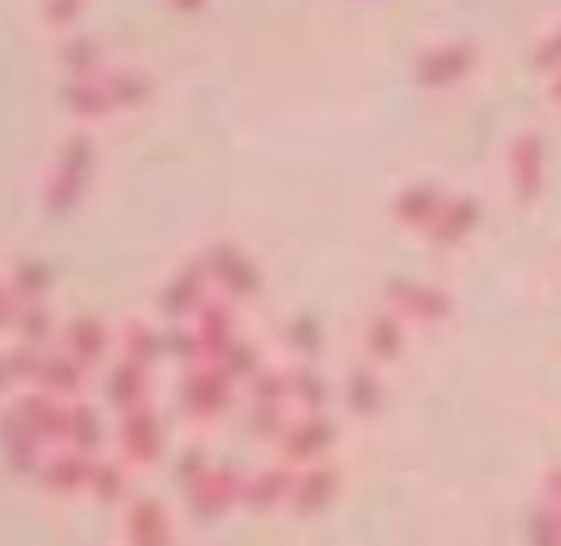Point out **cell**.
Segmentation results:
<instances>
[{"instance_id":"obj_12","label":"cell","mask_w":561,"mask_h":546,"mask_svg":"<svg viewBox=\"0 0 561 546\" xmlns=\"http://www.w3.org/2000/svg\"><path fill=\"white\" fill-rule=\"evenodd\" d=\"M69 440H73L77 451H84V455H92V451L100 447V440H104V432H100V417L92 406H69Z\"/></svg>"},{"instance_id":"obj_16","label":"cell","mask_w":561,"mask_h":546,"mask_svg":"<svg viewBox=\"0 0 561 546\" xmlns=\"http://www.w3.org/2000/svg\"><path fill=\"white\" fill-rule=\"evenodd\" d=\"M199 291H203V280L195 272L176 275V280H172V287L164 291V310H169V314L195 310V306H203L199 303Z\"/></svg>"},{"instance_id":"obj_6","label":"cell","mask_w":561,"mask_h":546,"mask_svg":"<svg viewBox=\"0 0 561 546\" xmlns=\"http://www.w3.org/2000/svg\"><path fill=\"white\" fill-rule=\"evenodd\" d=\"M107 394L118 409H141V398H146V367L134 360L118 363L107 378Z\"/></svg>"},{"instance_id":"obj_15","label":"cell","mask_w":561,"mask_h":546,"mask_svg":"<svg viewBox=\"0 0 561 546\" xmlns=\"http://www.w3.org/2000/svg\"><path fill=\"white\" fill-rule=\"evenodd\" d=\"M123 352H126V360L149 367V363L161 355V340H157V332L146 329V326H126L123 329Z\"/></svg>"},{"instance_id":"obj_8","label":"cell","mask_w":561,"mask_h":546,"mask_svg":"<svg viewBox=\"0 0 561 546\" xmlns=\"http://www.w3.org/2000/svg\"><path fill=\"white\" fill-rule=\"evenodd\" d=\"M107 344H112V337H107V329L100 326L96 318H77L73 326H69V352H73L84 367L104 360Z\"/></svg>"},{"instance_id":"obj_14","label":"cell","mask_w":561,"mask_h":546,"mask_svg":"<svg viewBox=\"0 0 561 546\" xmlns=\"http://www.w3.org/2000/svg\"><path fill=\"white\" fill-rule=\"evenodd\" d=\"M15 329L27 344H43L46 337L54 332V318L46 306L38 303H20V314H15Z\"/></svg>"},{"instance_id":"obj_11","label":"cell","mask_w":561,"mask_h":546,"mask_svg":"<svg viewBox=\"0 0 561 546\" xmlns=\"http://www.w3.org/2000/svg\"><path fill=\"white\" fill-rule=\"evenodd\" d=\"M89 470L92 463L89 458H77V455H61L46 466V486L58 489V493H73V489L89 486Z\"/></svg>"},{"instance_id":"obj_4","label":"cell","mask_w":561,"mask_h":546,"mask_svg":"<svg viewBox=\"0 0 561 546\" xmlns=\"http://www.w3.org/2000/svg\"><path fill=\"white\" fill-rule=\"evenodd\" d=\"M66 104L77 118L96 123V118H107L115 111V96H112V89H107V81L96 77V81H69Z\"/></svg>"},{"instance_id":"obj_7","label":"cell","mask_w":561,"mask_h":546,"mask_svg":"<svg viewBox=\"0 0 561 546\" xmlns=\"http://www.w3.org/2000/svg\"><path fill=\"white\" fill-rule=\"evenodd\" d=\"M61 61H66L69 77L73 81H96V77H104V54H100V46L92 43V38L77 35L66 43V50H61Z\"/></svg>"},{"instance_id":"obj_3","label":"cell","mask_w":561,"mask_h":546,"mask_svg":"<svg viewBox=\"0 0 561 546\" xmlns=\"http://www.w3.org/2000/svg\"><path fill=\"white\" fill-rule=\"evenodd\" d=\"M38 432L31 429L27 421H23L15 409H8L4 413V421H0V443H4V455H8V463L15 466V470H31L35 466V458H38Z\"/></svg>"},{"instance_id":"obj_19","label":"cell","mask_w":561,"mask_h":546,"mask_svg":"<svg viewBox=\"0 0 561 546\" xmlns=\"http://www.w3.org/2000/svg\"><path fill=\"white\" fill-rule=\"evenodd\" d=\"M123 474L115 470L112 463H92V470H89V489H96L104 501H118L123 497Z\"/></svg>"},{"instance_id":"obj_5","label":"cell","mask_w":561,"mask_h":546,"mask_svg":"<svg viewBox=\"0 0 561 546\" xmlns=\"http://www.w3.org/2000/svg\"><path fill=\"white\" fill-rule=\"evenodd\" d=\"M130 543L134 546H169L172 543L169 520H164V512H161V504H157V501L134 504V512H130Z\"/></svg>"},{"instance_id":"obj_9","label":"cell","mask_w":561,"mask_h":546,"mask_svg":"<svg viewBox=\"0 0 561 546\" xmlns=\"http://www.w3.org/2000/svg\"><path fill=\"white\" fill-rule=\"evenodd\" d=\"M81 378H84V363L77 360V355H50V360H43V367H38V383L54 394H77Z\"/></svg>"},{"instance_id":"obj_23","label":"cell","mask_w":561,"mask_h":546,"mask_svg":"<svg viewBox=\"0 0 561 546\" xmlns=\"http://www.w3.org/2000/svg\"><path fill=\"white\" fill-rule=\"evenodd\" d=\"M8 375H12V371H8V363H0V390H4V383H8Z\"/></svg>"},{"instance_id":"obj_20","label":"cell","mask_w":561,"mask_h":546,"mask_svg":"<svg viewBox=\"0 0 561 546\" xmlns=\"http://www.w3.org/2000/svg\"><path fill=\"white\" fill-rule=\"evenodd\" d=\"M81 8H84V0H46L43 4V15H46V23L50 27H73L77 23V15H81Z\"/></svg>"},{"instance_id":"obj_17","label":"cell","mask_w":561,"mask_h":546,"mask_svg":"<svg viewBox=\"0 0 561 546\" xmlns=\"http://www.w3.org/2000/svg\"><path fill=\"white\" fill-rule=\"evenodd\" d=\"M15 291L23 295V303H38V298L50 291V272L38 260H23L15 264Z\"/></svg>"},{"instance_id":"obj_13","label":"cell","mask_w":561,"mask_h":546,"mask_svg":"<svg viewBox=\"0 0 561 546\" xmlns=\"http://www.w3.org/2000/svg\"><path fill=\"white\" fill-rule=\"evenodd\" d=\"M104 81L115 96V107H141L146 104L149 84H146V77H138L134 69H112V73H104Z\"/></svg>"},{"instance_id":"obj_10","label":"cell","mask_w":561,"mask_h":546,"mask_svg":"<svg viewBox=\"0 0 561 546\" xmlns=\"http://www.w3.org/2000/svg\"><path fill=\"white\" fill-rule=\"evenodd\" d=\"M226 394L229 390L218 371H199V375H192V383H187V406H192L195 413L210 417L226 406Z\"/></svg>"},{"instance_id":"obj_1","label":"cell","mask_w":561,"mask_h":546,"mask_svg":"<svg viewBox=\"0 0 561 546\" xmlns=\"http://www.w3.org/2000/svg\"><path fill=\"white\" fill-rule=\"evenodd\" d=\"M89 172H92V141L73 138L58 161V180H54V187H50V207H58V211L73 207L84 180H89Z\"/></svg>"},{"instance_id":"obj_22","label":"cell","mask_w":561,"mask_h":546,"mask_svg":"<svg viewBox=\"0 0 561 546\" xmlns=\"http://www.w3.org/2000/svg\"><path fill=\"white\" fill-rule=\"evenodd\" d=\"M172 4H176V8H184V12H195V8H199L203 0H172Z\"/></svg>"},{"instance_id":"obj_18","label":"cell","mask_w":561,"mask_h":546,"mask_svg":"<svg viewBox=\"0 0 561 546\" xmlns=\"http://www.w3.org/2000/svg\"><path fill=\"white\" fill-rule=\"evenodd\" d=\"M215 272L222 275V280L233 291H241V295H249V291L256 287V275H252V268L244 264V260L237 257V252H229V249H218L215 252Z\"/></svg>"},{"instance_id":"obj_2","label":"cell","mask_w":561,"mask_h":546,"mask_svg":"<svg viewBox=\"0 0 561 546\" xmlns=\"http://www.w3.org/2000/svg\"><path fill=\"white\" fill-rule=\"evenodd\" d=\"M123 451L134 458V463H153L161 455V429H157V417L146 413V409H130L123 421Z\"/></svg>"},{"instance_id":"obj_21","label":"cell","mask_w":561,"mask_h":546,"mask_svg":"<svg viewBox=\"0 0 561 546\" xmlns=\"http://www.w3.org/2000/svg\"><path fill=\"white\" fill-rule=\"evenodd\" d=\"M38 367H43V355H35L31 348L27 352L20 348V352L8 355V371H12L15 378H38Z\"/></svg>"}]
</instances>
